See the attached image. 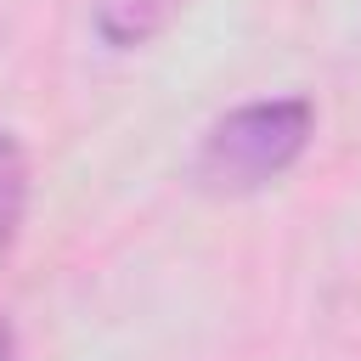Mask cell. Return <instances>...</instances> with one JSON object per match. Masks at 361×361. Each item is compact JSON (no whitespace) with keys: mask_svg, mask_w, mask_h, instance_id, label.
I'll list each match as a JSON object with an SVG mask.
<instances>
[{"mask_svg":"<svg viewBox=\"0 0 361 361\" xmlns=\"http://www.w3.org/2000/svg\"><path fill=\"white\" fill-rule=\"evenodd\" d=\"M310 135H316V107L305 96L243 102L203 130L197 158H192V180L203 192H220V197L259 192L305 158Z\"/></svg>","mask_w":361,"mask_h":361,"instance_id":"6da1fadb","label":"cell"},{"mask_svg":"<svg viewBox=\"0 0 361 361\" xmlns=\"http://www.w3.org/2000/svg\"><path fill=\"white\" fill-rule=\"evenodd\" d=\"M180 0H96V34L113 45V51H135L147 39H158L169 23H175Z\"/></svg>","mask_w":361,"mask_h":361,"instance_id":"7a4b0ae2","label":"cell"},{"mask_svg":"<svg viewBox=\"0 0 361 361\" xmlns=\"http://www.w3.org/2000/svg\"><path fill=\"white\" fill-rule=\"evenodd\" d=\"M23 209H28V152L11 130H0V254L11 248Z\"/></svg>","mask_w":361,"mask_h":361,"instance_id":"3957f363","label":"cell"},{"mask_svg":"<svg viewBox=\"0 0 361 361\" xmlns=\"http://www.w3.org/2000/svg\"><path fill=\"white\" fill-rule=\"evenodd\" d=\"M0 361H17V333H11V322H0Z\"/></svg>","mask_w":361,"mask_h":361,"instance_id":"277c9868","label":"cell"}]
</instances>
